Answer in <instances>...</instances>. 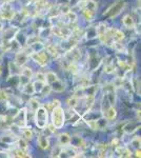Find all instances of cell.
<instances>
[{
  "label": "cell",
  "mask_w": 141,
  "mask_h": 158,
  "mask_svg": "<svg viewBox=\"0 0 141 158\" xmlns=\"http://www.w3.org/2000/svg\"><path fill=\"white\" fill-rule=\"evenodd\" d=\"M78 100H79V98H77V97H75V96H73L72 98H70L68 100V107H70L72 109L76 108V107H77V105H78Z\"/></svg>",
  "instance_id": "24"
},
{
  "label": "cell",
  "mask_w": 141,
  "mask_h": 158,
  "mask_svg": "<svg viewBox=\"0 0 141 158\" xmlns=\"http://www.w3.org/2000/svg\"><path fill=\"white\" fill-rule=\"evenodd\" d=\"M28 59V54L24 53V52H20V53H17L16 54V58H15V61H16V64L19 66L23 65Z\"/></svg>",
  "instance_id": "5"
},
{
  "label": "cell",
  "mask_w": 141,
  "mask_h": 158,
  "mask_svg": "<svg viewBox=\"0 0 141 158\" xmlns=\"http://www.w3.org/2000/svg\"><path fill=\"white\" fill-rule=\"evenodd\" d=\"M21 75H23V76H26V78H28V79H32V77H33V71L31 70L30 68H22V71H21Z\"/></svg>",
  "instance_id": "21"
},
{
  "label": "cell",
  "mask_w": 141,
  "mask_h": 158,
  "mask_svg": "<svg viewBox=\"0 0 141 158\" xmlns=\"http://www.w3.org/2000/svg\"><path fill=\"white\" fill-rule=\"evenodd\" d=\"M3 28V26H2V23H1V22H0V30H1V29Z\"/></svg>",
  "instance_id": "32"
},
{
  "label": "cell",
  "mask_w": 141,
  "mask_h": 158,
  "mask_svg": "<svg viewBox=\"0 0 141 158\" xmlns=\"http://www.w3.org/2000/svg\"><path fill=\"white\" fill-rule=\"evenodd\" d=\"M68 1H70V0H68Z\"/></svg>",
  "instance_id": "35"
},
{
  "label": "cell",
  "mask_w": 141,
  "mask_h": 158,
  "mask_svg": "<svg viewBox=\"0 0 141 158\" xmlns=\"http://www.w3.org/2000/svg\"><path fill=\"white\" fill-rule=\"evenodd\" d=\"M58 79H59L58 76L54 72H47L46 74H45V84H53V82H55Z\"/></svg>",
  "instance_id": "13"
},
{
  "label": "cell",
  "mask_w": 141,
  "mask_h": 158,
  "mask_svg": "<svg viewBox=\"0 0 141 158\" xmlns=\"http://www.w3.org/2000/svg\"><path fill=\"white\" fill-rule=\"evenodd\" d=\"M104 71H105V73H107V74H111V73H114L115 68H114L113 64H107V65H105Z\"/></svg>",
  "instance_id": "29"
},
{
  "label": "cell",
  "mask_w": 141,
  "mask_h": 158,
  "mask_svg": "<svg viewBox=\"0 0 141 158\" xmlns=\"http://www.w3.org/2000/svg\"><path fill=\"white\" fill-rule=\"evenodd\" d=\"M140 128V124L139 122H135V121H132V122H128L125 126L123 128V131L126 133V134H133L135 131H137L138 129Z\"/></svg>",
  "instance_id": "6"
},
{
  "label": "cell",
  "mask_w": 141,
  "mask_h": 158,
  "mask_svg": "<svg viewBox=\"0 0 141 158\" xmlns=\"http://www.w3.org/2000/svg\"><path fill=\"white\" fill-rule=\"evenodd\" d=\"M23 92L26 93V95H32L33 93H35L34 91V87H33V84H30V82L26 84H24L23 87Z\"/></svg>",
  "instance_id": "18"
},
{
  "label": "cell",
  "mask_w": 141,
  "mask_h": 158,
  "mask_svg": "<svg viewBox=\"0 0 141 158\" xmlns=\"http://www.w3.org/2000/svg\"><path fill=\"white\" fill-rule=\"evenodd\" d=\"M59 142L62 147H68L70 142H72V138L68 133H63V134L59 135Z\"/></svg>",
  "instance_id": "8"
},
{
  "label": "cell",
  "mask_w": 141,
  "mask_h": 158,
  "mask_svg": "<svg viewBox=\"0 0 141 158\" xmlns=\"http://www.w3.org/2000/svg\"><path fill=\"white\" fill-rule=\"evenodd\" d=\"M122 23H123V26L128 29H133L135 26V21L130 15L124 16L123 19H122Z\"/></svg>",
  "instance_id": "10"
},
{
  "label": "cell",
  "mask_w": 141,
  "mask_h": 158,
  "mask_svg": "<svg viewBox=\"0 0 141 158\" xmlns=\"http://www.w3.org/2000/svg\"><path fill=\"white\" fill-rule=\"evenodd\" d=\"M14 15H15V12L13 11L12 9H3L2 11H1V17L3 18V19L5 20H11L13 19Z\"/></svg>",
  "instance_id": "11"
},
{
  "label": "cell",
  "mask_w": 141,
  "mask_h": 158,
  "mask_svg": "<svg viewBox=\"0 0 141 158\" xmlns=\"http://www.w3.org/2000/svg\"><path fill=\"white\" fill-rule=\"evenodd\" d=\"M65 121V117H64V111L61 107H56L52 111V124L55 126L56 129H61Z\"/></svg>",
  "instance_id": "1"
},
{
  "label": "cell",
  "mask_w": 141,
  "mask_h": 158,
  "mask_svg": "<svg viewBox=\"0 0 141 158\" xmlns=\"http://www.w3.org/2000/svg\"><path fill=\"white\" fill-rule=\"evenodd\" d=\"M35 112H36V114H35V123L39 129H44L49 123L47 110H45L43 107H39Z\"/></svg>",
  "instance_id": "2"
},
{
  "label": "cell",
  "mask_w": 141,
  "mask_h": 158,
  "mask_svg": "<svg viewBox=\"0 0 141 158\" xmlns=\"http://www.w3.org/2000/svg\"><path fill=\"white\" fill-rule=\"evenodd\" d=\"M132 144L134 145L136 149H139V147H140V137H135L132 140Z\"/></svg>",
  "instance_id": "28"
},
{
  "label": "cell",
  "mask_w": 141,
  "mask_h": 158,
  "mask_svg": "<svg viewBox=\"0 0 141 158\" xmlns=\"http://www.w3.org/2000/svg\"><path fill=\"white\" fill-rule=\"evenodd\" d=\"M51 105H52V107H53V109H54V108H56V107H59V105H60V101L56 99V100H54L53 103H51Z\"/></svg>",
  "instance_id": "31"
},
{
  "label": "cell",
  "mask_w": 141,
  "mask_h": 158,
  "mask_svg": "<svg viewBox=\"0 0 141 158\" xmlns=\"http://www.w3.org/2000/svg\"><path fill=\"white\" fill-rule=\"evenodd\" d=\"M15 157H31V155H28V154H26V152L23 151V150L21 149H18L17 151L15 152Z\"/></svg>",
  "instance_id": "26"
},
{
  "label": "cell",
  "mask_w": 141,
  "mask_h": 158,
  "mask_svg": "<svg viewBox=\"0 0 141 158\" xmlns=\"http://www.w3.org/2000/svg\"><path fill=\"white\" fill-rule=\"evenodd\" d=\"M124 7H125V2L123 0H117L109 10L104 13V15H107L110 18H115L123 11Z\"/></svg>",
  "instance_id": "3"
},
{
  "label": "cell",
  "mask_w": 141,
  "mask_h": 158,
  "mask_svg": "<svg viewBox=\"0 0 141 158\" xmlns=\"http://www.w3.org/2000/svg\"><path fill=\"white\" fill-rule=\"evenodd\" d=\"M39 40H40L39 36H31V37H28V44L34 45V44H36Z\"/></svg>",
  "instance_id": "25"
},
{
  "label": "cell",
  "mask_w": 141,
  "mask_h": 158,
  "mask_svg": "<svg viewBox=\"0 0 141 158\" xmlns=\"http://www.w3.org/2000/svg\"><path fill=\"white\" fill-rule=\"evenodd\" d=\"M47 53H50L51 55H53L54 57H58L59 56V51H58L57 47L55 44H50L46 47Z\"/></svg>",
  "instance_id": "16"
},
{
  "label": "cell",
  "mask_w": 141,
  "mask_h": 158,
  "mask_svg": "<svg viewBox=\"0 0 141 158\" xmlns=\"http://www.w3.org/2000/svg\"><path fill=\"white\" fill-rule=\"evenodd\" d=\"M28 103H30V105H31V108H32L33 111H36V110L40 107V103H39V101L37 100L36 98H31L30 101H28Z\"/></svg>",
  "instance_id": "22"
},
{
  "label": "cell",
  "mask_w": 141,
  "mask_h": 158,
  "mask_svg": "<svg viewBox=\"0 0 141 158\" xmlns=\"http://www.w3.org/2000/svg\"><path fill=\"white\" fill-rule=\"evenodd\" d=\"M36 79L37 81H40V82H44L45 84V75L43 73H37L36 74Z\"/></svg>",
  "instance_id": "27"
},
{
  "label": "cell",
  "mask_w": 141,
  "mask_h": 158,
  "mask_svg": "<svg viewBox=\"0 0 141 158\" xmlns=\"http://www.w3.org/2000/svg\"><path fill=\"white\" fill-rule=\"evenodd\" d=\"M18 147H19V149L26 151V150H28V141H26V139H23V138H19L18 139Z\"/></svg>",
  "instance_id": "23"
},
{
  "label": "cell",
  "mask_w": 141,
  "mask_h": 158,
  "mask_svg": "<svg viewBox=\"0 0 141 158\" xmlns=\"http://www.w3.org/2000/svg\"><path fill=\"white\" fill-rule=\"evenodd\" d=\"M51 91H52L51 86H50V84H43V87H42V89H41L40 93H41V95H43V96H49L50 93H51Z\"/></svg>",
  "instance_id": "20"
},
{
  "label": "cell",
  "mask_w": 141,
  "mask_h": 158,
  "mask_svg": "<svg viewBox=\"0 0 141 158\" xmlns=\"http://www.w3.org/2000/svg\"><path fill=\"white\" fill-rule=\"evenodd\" d=\"M31 2H36V0H30Z\"/></svg>",
  "instance_id": "33"
},
{
  "label": "cell",
  "mask_w": 141,
  "mask_h": 158,
  "mask_svg": "<svg viewBox=\"0 0 141 158\" xmlns=\"http://www.w3.org/2000/svg\"><path fill=\"white\" fill-rule=\"evenodd\" d=\"M118 63H119L120 68H122V70H126V68H130V65L125 61H122V60H118Z\"/></svg>",
  "instance_id": "30"
},
{
  "label": "cell",
  "mask_w": 141,
  "mask_h": 158,
  "mask_svg": "<svg viewBox=\"0 0 141 158\" xmlns=\"http://www.w3.org/2000/svg\"><path fill=\"white\" fill-rule=\"evenodd\" d=\"M50 86H51L52 91H55V92H58V93L63 92V90H64V84H63V82L60 80V79L56 80L55 82L51 84Z\"/></svg>",
  "instance_id": "9"
},
{
  "label": "cell",
  "mask_w": 141,
  "mask_h": 158,
  "mask_svg": "<svg viewBox=\"0 0 141 158\" xmlns=\"http://www.w3.org/2000/svg\"><path fill=\"white\" fill-rule=\"evenodd\" d=\"M64 16H65V17L68 19V22H70V23H74V22L77 20V15H76V14L74 13V12H72V11H70L68 13H66Z\"/></svg>",
  "instance_id": "17"
},
{
  "label": "cell",
  "mask_w": 141,
  "mask_h": 158,
  "mask_svg": "<svg viewBox=\"0 0 141 158\" xmlns=\"http://www.w3.org/2000/svg\"><path fill=\"white\" fill-rule=\"evenodd\" d=\"M22 134H23V137H26V139H28V140H31L33 138V131L31 130V128H24L22 131Z\"/></svg>",
  "instance_id": "19"
},
{
  "label": "cell",
  "mask_w": 141,
  "mask_h": 158,
  "mask_svg": "<svg viewBox=\"0 0 141 158\" xmlns=\"http://www.w3.org/2000/svg\"><path fill=\"white\" fill-rule=\"evenodd\" d=\"M38 144L42 150H46L50 147V141L46 136H39L38 137Z\"/></svg>",
  "instance_id": "12"
},
{
  "label": "cell",
  "mask_w": 141,
  "mask_h": 158,
  "mask_svg": "<svg viewBox=\"0 0 141 158\" xmlns=\"http://www.w3.org/2000/svg\"><path fill=\"white\" fill-rule=\"evenodd\" d=\"M116 116H117V111H116V109L113 107V105H110L107 109H105L104 111V117L106 120H113L116 118Z\"/></svg>",
  "instance_id": "7"
},
{
  "label": "cell",
  "mask_w": 141,
  "mask_h": 158,
  "mask_svg": "<svg viewBox=\"0 0 141 158\" xmlns=\"http://www.w3.org/2000/svg\"><path fill=\"white\" fill-rule=\"evenodd\" d=\"M106 31H107V28H106V26H105V23H103V22L99 23L98 26L96 28V33H97V35H98V37L104 35L105 33H106Z\"/></svg>",
  "instance_id": "15"
},
{
  "label": "cell",
  "mask_w": 141,
  "mask_h": 158,
  "mask_svg": "<svg viewBox=\"0 0 141 158\" xmlns=\"http://www.w3.org/2000/svg\"><path fill=\"white\" fill-rule=\"evenodd\" d=\"M1 73H2V70H1V66H0V75H1Z\"/></svg>",
  "instance_id": "34"
},
{
  "label": "cell",
  "mask_w": 141,
  "mask_h": 158,
  "mask_svg": "<svg viewBox=\"0 0 141 158\" xmlns=\"http://www.w3.org/2000/svg\"><path fill=\"white\" fill-rule=\"evenodd\" d=\"M83 10V16L86 20L88 21H93L96 16V11H93V10H88V9H82Z\"/></svg>",
  "instance_id": "14"
},
{
  "label": "cell",
  "mask_w": 141,
  "mask_h": 158,
  "mask_svg": "<svg viewBox=\"0 0 141 158\" xmlns=\"http://www.w3.org/2000/svg\"><path fill=\"white\" fill-rule=\"evenodd\" d=\"M28 57H31L35 62L39 64L41 66H44L49 62V56L45 52H33L28 55Z\"/></svg>",
  "instance_id": "4"
}]
</instances>
